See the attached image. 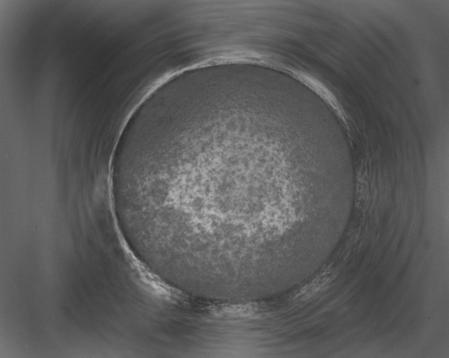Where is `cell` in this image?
<instances>
[{
	"label": "cell",
	"instance_id": "obj_1",
	"mask_svg": "<svg viewBox=\"0 0 449 358\" xmlns=\"http://www.w3.org/2000/svg\"><path fill=\"white\" fill-rule=\"evenodd\" d=\"M163 205L194 251L218 257L258 252L282 237L293 205L313 192L318 173L288 143L235 131L208 132L168 151Z\"/></svg>",
	"mask_w": 449,
	"mask_h": 358
}]
</instances>
